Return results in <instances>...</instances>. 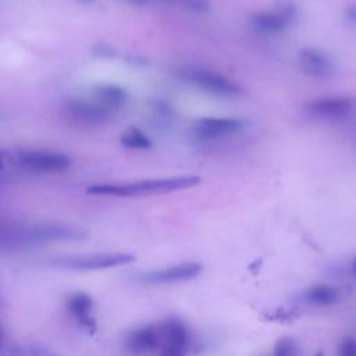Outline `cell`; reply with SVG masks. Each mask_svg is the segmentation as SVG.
I'll use <instances>...</instances> for the list:
<instances>
[{
    "mask_svg": "<svg viewBox=\"0 0 356 356\" xmlns=\"http://www.w3.org/2000/svg\"><path fill=\"white\" fill-rule=\"evenodd\" d=\"M93 97L97 103H100L102 106L114 111L127 103L128 95H127L125 89L118 85L104 83V85L95 86Z\"/></svg>",
    "mask_w": 356,
    "mask_h": 356,
    "instance_id": "9a60e30c",
    "label": "cell"
},
{
    "mask_svg": "<svg viewBox=\"0 0 356 356\" xmlns=\"http://www.w3.org/2000/svg\"><path fill=\"white\" fill-rule=\"evenodd\" d=\"M63 111L71 118L86 124H103L113 117V111L96 100L67 99L63 103Z\"/></svg>",
    "mask_w": 356,
    "mask_h": 356,
    "instance_id": "9c48e42d",
    "label": "cell"
},
{
    "mask_svg": "<svg viewBox=\"0 0 356 356\" xmlns=\"http://www.w3.org/2000/svg\"><path fill=\"white\" fill-rule=\"evenodd\" d=\"M246 128V121L229 117H204L191 128V134L196 140L214 142L234 136Z\"/></svg>",
    "mask_w": 356,
    "mask_h": 356,
    "instance_id": "8992f818",
    "label": "cell"
},
{
    "mask_svg": "<svg viewBox=\"0 0 356 356\" xmlns=\"http://www.w3.org/2000/svg\"><path fill=\"white\" fill-rule=\"evenodd\" d=\"M200 182V177L197 175H179V177H168V178H154V179H143L136 182L127 184H100L92 185L88 188V193L90 195H107V196H140V195H157L174 192L185 188L195 186Z\"/></svg>",
    "mask_w": 356,
    "mask_h": 356,
    "instance_id": "7a4b0ae2",
    "label": "cell"
},
{
    "mask_svg": "<svg viewBox=\"0 0 356 356\" xmlns=\"http://www.w3.org/2000/svg\"><path fill=\"white\" fill-rule=\"evenodd\" d=\"M161 345L159 325L149 324L132 331L125 339V349L134 356H143Z\"/></svg>",
    "mask_w": 356,
    "mask_h": 356,
    "instance_id": "8fae6325",
    "label": "cell"
},
{
    "mask_svg": "<svg viewBox=\"0 0 356 356\" xmlns=\"http://www.w3.org/2000/svg\"><path fill=\"white\" fill-rule=\"evenodd\" d=\"M179 75L184 81L217 96L236 97L243 93L242 86H239L235 81L217 71L203 67L186 65L179 70Z\"/></svg>",
    "mask_w": 356,
    "mask_h": 356,
    "instance_id": "277c9868",
    "label": "cell"
},
{
    "mask_svg": "<svg viewBox=\"0 0 356 356\" xmlns=\"http://www.w3.org/2000/svg\"><path fill=\"white\" fill-rule=\"evenodd\" d=\"M86 236L78 227L58 222H11L0 229L3 249L18 250L42 246L50 242L81 241Z\"/></svg>",
    "mask_w": 356,
    "mask_h": 356,
    "instance_id": "6da1fadb",
    "label": "cell"
},
{
    "mask_svg": "<svg viewBox=\"0 0 356 356\" xmlns=\"http://www.w3.org/2000/svg\"><path fill=\"white\" fill-rule=\"evenodd\" d=\"M160 330V338H161V348L164 346H172V348H182L189 350L191 346V337L186 325L175 318L170 317L164 320L161 324H159Z\"/></svg>",
    "mask_w": 356,
    "mask_h": 356,
    "instance_id": "4fadbf2b",
    "label": "cell"
},
{
    "mask_svg": "<svg viewBox=\"0 0 356 356\" xmlns=\"http://www.w3.org/2000/svg\"><path fill=\"white\" fill-rule=\"evenodd\" d=\"M67 309L70 314L83 327L89 334L96 331V321L93 317V300L88 293L75 292L67 299Z\"/></svg>",
    "mask_w": 356,
    "mask_h": 356,
    "instance_id": "7c38bea8",
    "label": "cell"
},
{
    "mask_svg": "<svg viewBox=\"0 0 356 356\" xmlns=\"http://www.w3.org/2000/svg\"><path fill=\"white\" fill-rule=\"evenodd\" d=\"M188 350L182 348H172V346H164L161 348L160 356H186Z\"/></svg>",
    "mask_w": 356,
    "mask_h": 356,
    "instance_id": "ffe728a7",
    "label": "cell"
},
{
    "mask_svg": "<svg viewBox=\"0 0 356 356\" xmlns=\"http://www.w3.org/2000/svg\"><path fill=\"white\" fill-rule=\"evenodd\" d=\"M303 302L313 306H330L339 300V291L331 285H314L302 295Z\"/></svg>",
    "mask_w": 356,
    "mask_h": 356,
    "instance_id": "2e32d148",
    "label": "cell"
},
{
    "mask_svg": "<svg viewBox=\"0 0 356 356\" xmlns=\"http://www.w3.org/2000/svg\"><path fill=\"white\" fill-rule=\"evenodd\" d=\"M348 15H349V18H350V21H353V22H356V8H350L349 11H348Z\"/></svg>",
    "mask_w": 356,
    "mask_h": 356,
    "instance_id": "7402d4cb",
    "label": "cell"
},
{
    "mask_svg": "<svg viewBox=\"0 0 356 356\" xmlns=\"http://www.w3.org/2000/svg\"><path fill=\"white\" fill-rule=\"evenodd\" d=\"M356 108V102L343 96H328L309 102L305 106V113L318 120H338L352 114Z\"/></svg>",
    "mask_w": 356,
    "mask_h": 356,
    "instance_id": "ba28073f",
    "label": "cell"
},
{
    "mask_svg": "<svg viewBox=\"0 0 356 356\" xmlns=\"http://www.w3.org/2000/svg\"><path fill=\"white\" fill-rule=\"evenodd\" d=\"M1 159L6 165L35 174L61 172L71 165L67 154L46 149H10L1 153Z\"/></svg>",
    "mask_w": 356,
    "mask_h": 356,
    "instance_id": "3957f363",
    "label": "cell"
},
{
    "mask_svg": "<svg viewBox=\"0 0 356 356\" xmlns=\"http://www.w3.org/2000/svg\"><path fill=\"white\" fill-rule=\"evenodd\" d=\"M352 271H353V275L356 277V257L352 260Z\"/></svg>",
    "mask_w": 356,
    "mask_h": 356,
    "instance_id": "603a6c76",
    "label": "cell"
},
{
    "mask_svg": "<svg viewBox=\"0 0 356 356\" xmlns=\"http://www.w3.org/2000/svg\"><path fill=\"white\" fill-rule=\"evenodd\" d=\"M38 356H49V355H44V353H40V355H38Z\"/></svg>",
    "mask_w": 356,
    "mask_h": 356,
    "instance_id": "d4e9b609",
    "label": "cell"
},
{
    "mask_svg": "<svg viewBox=\"0 0 356 356\" xmlns=\"http://www.w3.org/2000/svg\"><path fill=\"white\" fill-rule=\"evenodd\" d=\"M120 142L122 146L128 149H136V150H145L152 146L150 138L138 128H129L128 131H125L121 135Z\"/></svg>",
    "mask_w": 356,
    "mask_h": 356,
    "instance_id": "e0dca14e",
    "label": "cell"
},
{
    "mask_svg": "<svg viewBox=\"0 0 356 356\" xmlns=\"http://www.w3.org/2000/svg\"><path fill=\"white\" fill-rule=\"evenodd\" d=\"M185 6H186L189 10H192L193 13H206V11H209V8H210L209 3H206V1H189V3H186Z\"/></svg>",
    "mask_w": 356,
    "mask_h": 356,
    "instance_id": "44dd1931",
    "label": "cell"
},
{
    "mask_svg": "<svg viewBox=\"0 0 356 356\" xmlns=\"http://www.w3.org/2000/svg\"><path fill=\"white\" fill-rule=\"evenodd\" d=\"M338 356H356V341L353 338H345L339 343Z\"/></svg>",
    "mask_w": 356,
    "mask_h": 356,
    "instance_id": "d6986e66",
    "label": "cell"
},
{
    "mask_svg": "<svg viewBox=\"0 0 356 356\" xmlns=\"http://www.w3.org/2000/svg\"><path fill=\"white\" fill-rule=\"evenodd\" d=\"M203 271V266L196 261L179 263L160 270H152L139 277V281L147 285H168L185 282L196 278Z\"/></svg>",
    "mask_w": 356,
    "mask_h": 356,
    "instance_id": "52a82bcc",
    "label": "cell"
},
{
    "mask_svg": "<svg viewBox=\"0 0 356 356\" xmlns=\"http://www.w3.org/2000/svg\"><path fill=\"white\" fill-rule=\"evenodd\" d=\"M316 356H324V355H323V353H321V352H320V353H317V355H316Z\"/></svg>",
    "mask_w": 356,
    "mask_h": 356,
    "instance_id": "cb8c5ba5",
    "label": "cell"
},
{
    "mask_svg": "<svg viewBox=\"0 0 356 356\" xmlns=\"http://www.w3.org/2000/svg\"><path fill=\"white\" fill-rule=\"evenodd\" d=\"M134 260H135V256L132 253L110 252V253L57 257L51 260V264L60 268H67L74 271H96V270H106V268L129 264Z\"/></svg>",
    "mask_w": 356,
    "mask_h": 356,
    "instance_id": "5b68a950",
    "label": "cell"
},
{
    "mask_svg": "<svg viewBox=\"0 0 356 356\" xmlns=\"http://www.w3.org/2000/svg\"><path fill=\"white\" fill-rule=\"evenodd\" d=\"M299 61L302 68L312 76L327 78L334 72V64L320 50L305 47L299 51Z\"/></svg>",
    "mask_w": 356,
    "mask_h": 356,
    "instance_id": "5bb4252c",
    "label": "cell"
},
{
    "mask_svg": "<svg viewBox=\"0 0 356 356\" xmlns=\"http://www.w3.org/2000/svg\"><path fill=\"white\" fill-rule=\"evenodd\" d=\"M270 356H298V345L292 338H281L275 342Z\"/></svg>",
    "mask_w": 356,
    "mask_h": 356,
    "instance_id": "ac0fdd59",
    "label": "cell"
},
{
    "mask_svg": "<svg viewBox=\"0 0 356 356\" xmlns=\"http://www.w3.org/2000/svg\"><path fill=\"white\" fill-rule=\"evenodd\" d=\"M295 17V10L292 6H281L277 11L254 14L250 19V25L254 31L263 33H278L288 28Z\"/></svg>",
    "mask_w": 356,
    "mask_h": 356,
    "instance_id": "30bf717a",
    "label": "cell"
}]
</instances>
